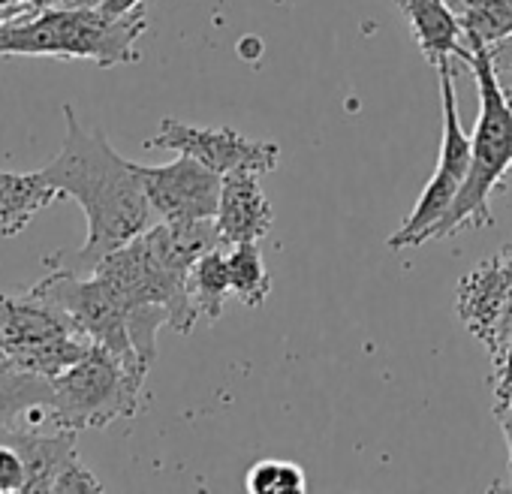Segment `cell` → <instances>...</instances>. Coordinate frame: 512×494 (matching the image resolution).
<instances>
[{
  "mask_svg": "<svg viewBox=\"0 0 512 494\" xmlns=\"http://www.w3.org/2000/svg\"><path fill=\"white\" fill-rule=\"evenodd\" d=\"M64 145L43 169L46 178L79 202L88 220V238L67 263L76 272L94 266L151 226V202L136 175V163L121 157L100 127H85L70 103H64Z\"/></svg>",
  "mask_w": 512,
  "mask_h": 494,
  "instance_id": "cell-1",
  "label": "cell"
},
{
  "mask_svg": "<svg viewBox=\"0 0 512 494\" xmlns=\"http://www.w3.org/2000/svg\"><path fill=\"white\" fill-rule=\"evenodd\" d=\"M145 31L148 16L142 7L121 19L106 16L100 7H49L37 16L0 25V58L94 61L109 70L139 61L136 43Z\"/></svg>",
  "mask_w": 512,
  "mask_h": 494,
  "instance_id": "cell-2",
  "label": "cell"
},
{
  "mask_svg": "<svg viewBox=\"0 0 512 494\" xmlns=\"http://www.w3.org/2000/svg\"><path fill=\"white\" fill-rule=\"evenodd\" d=\"M476 79L479 91V118L473 127V154L464 184L458 187V196L449 208V214L437 223L431 232L434 238H449L461 229H479L491 226V196L506 187L512 175V106L506 94L497 85V76L491 70L488 46L470 43L467 64Z\"/></svg>",
  "mask_w": 512,
  "mask_h": 494,
  "instance_id": "cell-3",
  "label": "cell"
},
{
  "mask_svg": "<svg viewBox=\"0 0 512 494\" xmlns=\"http://www.w3.org/2000/svg\"><path fill=\"white\" fill-rule=\"evenodd\" d=\"M148 368L118 359L103 347H91L85 359L52 380L55 428L88 431L130 419L142 407Z\"/></svg>",
  "mask_w": 512,
  "mask_h": 494,
  "instance_id": "cell-4",
  "label": "cell"
},
{
  "mask_svg": "<svg viewBox=\"0 0 512 494\" xmlns=\"http://www.w3.org/2000/svg\"><path fill=\"white\" fill-rule=\"evenodd\" d=\"M91 347L94 341L79 323L34 287L25 296L0 293V350L16 365L55 380Z\"/></svg>",
  "mask_w": 512,
  "mask_h": 494,
  "instance_id": "cell-5",
  "label": "cell"
},
{
  "mask_svg": "<svg viewBox=\"0 0 512 494\" xmlns=\"http://www.w3.org/2000/svg\"><path fill=\"white\" fill-rule=\"evenodd\" d=\"M94 275L115 293L124 311L160 308L169 314V329L187 335L199 311L190 296V275L169 269L145 241V235L127 241L94 266Z\"/></svg>",
  "mask_w": 512,
  "mask_h": 494,
  "instance_id": "cell-6",
  "label": "cell"
},
{
  "mask_svg": "<svg viewBox=\"0 0 512 494\" xmlns=\"http://www.w3.org/2000/svg\"><path fill=\"white\" fill-rule=\"evenodd\" d=\"M455 311L467 332L488 350L497 377L512 338V241L458 281Z\"/></svg>",
  "mask_w": 512,
  "mask_h": 494,
  "instance_id": "cell-7",
  "label": "cell"
},
{
  "mask_svg": "<svg viewBox=\"0 0 512 494\" xmlns=\"http://www.w3.org/2000/svg\"><path fill=\"white\" fill-rule=\"evenodd\" d=\"M145 148L196 157L220 175L235 169H253L260 175H269L281 163V148L275 142L247 139L235 127H193L175 118H163L157 136L145 139Z\"/></svg>",
  "mask_w": 512,
  "mask_h": 494,
  "instance_id": "cell-8",
  "label": "cell"
},
{
  "mask_svg": "<svg viewBox=\"0 0 512 494\" xmlns=\"http://www.w3.org/2000/svg\"><path fill=\"white\" fill-rule=\"evenodd\" d=\"M136 175L160 220H214L217 217L223 175L208 169L196 157L178 154L172 163H163V166L136 163Z\"/></svg>",
  "mask_w": 512,
  "mask_h": 494,
  "instance_id": "cell-9",
  "label": "cell"
},
{
  "mask_svg": "<svg viewBox=\"0 0 512 494\" xmlns=\"http://www.w3.org/2000/svg\"><path fill=\"white\" fill-rule=\"evenodd\" d=\"M76 434L70 428H55L52 434L43 431H0V440H7L19 449L28 467V485L25 491H43V494H79V491H103V482L85 467L79 458Z\"/></svg>",
  "mask_w": 512,
  "mask_h": 494,
  "instance_id": "cell-10",
  "label": "cell"
},
{
  "mask_svg": "<svg viewBox=\"0 0 512 494\" xmlns=\"http://www.w3.org/2000/svg\"><path fill=\"white\" fill-rule=\"evenodd\" d=\"M260 178L263 175L253 169H235V172L223 175L214 223H217L226 247L244 244V241H260L275 226V208H272Z\"/></svg>",
  "mask_w": 512,
  "mask_h": 494,
  "instance_id": "cell-11",
  "label": "cell"
},
{
  "mask_svg": "<svg viewBox=\"0 0 512 494\" xmlns=\"http://www.w3.org/2000/svg\"><path fill=\"white\" fill-rule=\"evenodd\" d=\"M52 416V380L0 350V431H43Z\"/></svg>",
  "mask_w": 512,
  "mask_h": 494,
  "instance_id": "cell-12",
  "label": "cell"
},
{
  "mask_svg": "<svg viewBox=\"0 0 512 494\" xmlns=\"http://www.w3.org/2000/svg\"><path fill=\"white\" fill-rule=\"evenodd\" d=\"M395 7L410 25V34L431 67L461 58L467 64L470 46L464 40V28L458 13L446 0H395Z\"/></svg>",
  "mask_w": 512,
  "mask_h": 494,
  "instance_id": "cell-13",
  "label": "cell"
},
{
  "mask_svg": "<svg viewBox=\"0 0 512 494\" xmlns=\"http://www.w3.org/2000/svg\"><path fill=\"white\" fill-rule=\"evenodd\" d=\"M64 193L46 178V172H7L0 169V238H13Z\"/></svg>",
  "mask_w": 512,
  "mask_h": 494,
  "instance_id": "cell-14",
  "label": "cell"
},
{
  "mask_svg": "<svg viewBox=\"0 0 512 494\" xmlns=\"http://www.w3.org/2000/svg\"><path fill=\"white\" fill-rule=\"evenodd\" d=\"M229 247H214V251L202 254L196 260V266L190 269V296L193 305L199 311V317L205 320H220L226 299L232 296V284H229Z\"/></svg>",
  "mask_w": 512,
  "mask_h": 494,
  "instance_id": "cell-15",
  "label": "cell"
},
{
  "mask_svg": "<svg viewBox=\"0 0 512 494\" xmlns=\"http://www.w3.org/2000/svg\"><path fill=\"white\" fill-rule=\"evenodd\" d=\"M229 284H232V296L244 305V308H263L269 293H272V275L266 269L263 251L256 247V241H244V244H232L229 251Z\"/></svg>",
  "mask_w": 512,
  "mask_h": 494,
  "instance_id": "cell-16",
  "label": "cell"
},
{
  "mask_svg": "<svg viewBox=\"0 0 512 494\" xmlns=\"http://www.w3.org/2000/svg\"><path fill=\"white\" fill-rule=\"evenodd\" d=\"M464 40L491 46L512 34V0H464L458 10Z\"/></svg>",
  "mask_w": 512,
  "mask_h": 494,
  "instance_id": "cell-17",
  "label": "cell"
},
{
  "mask_svg": "<svg viewBox=\"0 0 512 494\" xmlns=\"http://www.w3.org/2000/svg\"><path fill=\"white\" fill-rule=\"evenodd\" d=\"M244 485L250 494H302L308 488V479L299 464L266 458L247 470Z\"/></svg>",
  "mask_w": 512,
  "mask_h": 494,
  "instance_id": "cell-18",
  "label": "cell"
},
{
  "mask_svg": "<svg viewBox=\"0 0 512 494\" xmlns=\"http://www.w3.org/2000/svg\"><path fill=\"white\" fill-rule=\"evenodd\" d=\"M28 485V467L19 449L7 440H0V494L25 491Z\"/></svg>",
  "mask_w": 512,
  "mask_h": 494,
  "instance_id": "cell-19",
  "label": "cell"
},
{
  "mask_svg": "<svg viewBox=\"0 0 512 494\" xmlns=\"http://www.w3.org/2000/svg\"><path fill=\"white\" fill-rule=\"evenodd\" d=\"M488 58H491V70L497 76L500 91L506 94V100H512V34L491 43L488 46Z\"/></svg>",
  "mask_w": 512,
  "mask_h": 494,
  "instance_id": "cell-20",
  "label": "cell"
},
{
  "mask_svg": "<svg viewBox=\"0 0 512 494\" xmlns=\"http://www.w3.org/2000/svg\"><path fill=\"white\" fill-rule=\"evenodd\" d=\"M494 416H497V422H500V428H503V437H506V452H509V482H506V488H512V395L503 401V404H497L494 407Z\"/></svg>",
  "mask_w": 512,
  "mask_h": 494,
  "instance_id": "cell-21",
  "label": "cell"
},
{
  "mask_svg": "<svg viewBox=\"0 0 512 494\" xmlns=\"http://www.w3.org/2000/svg\"><path fill=\"white\" fill-rule=\"evenodd\" d=\"M97 7H100L106 16H112V19H121V16L139 10V7H142V0H100Z\"/></svg>",
  "mask_w": 512,
  "mask_h": 494,
  "instance_id": "cell-22",
  "label": "cell"
},
{
  "mask_svg": "<svg viewBox=\"0 0 512 494\" xmlns=\"http://www.w3.org/2000/svg\"><path fill=\"white\" fill-rule=\"evenodd\" d=\"M100 0H55V7H97Z\"/></svg>",
  "mask_w": 512,
  "mask_h": 494,
  "instance_id": "cell-23",
  "label": "cell"
},
{
  "mask_svg": "<svg viewBox=\"0 0 512 494\" xmlns=\"http://www.w3.org/2000/svg\"><path fill=\"white\" fill-rule=\"evenodd\" d=\"M16 4H28V0H0V10H7V7H16Z\"/></svg>",
  "mask_w": 512,
  "mask_h": 494,
  "instance_id": "cell-24",
  "label": "cell"
},
{
  "mask_svg": "<svg viewBox=\"0 0 512 494\" xmlns=\"http://www.w3.org/2000/svg\"><path fill=\"white\" fill-rule=\"evenodd\" d=\"M509 106H512V100H509Z\"/></svg>",
  "mask_w": 512,
  "mask_h": 494,
  "instance_id": "cell-25",
  "label": "cell"
}]
</instances>
